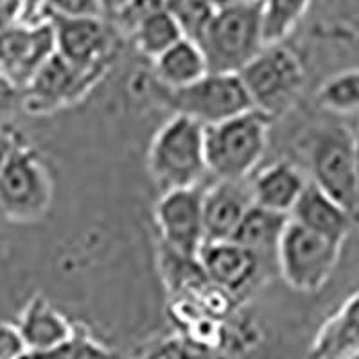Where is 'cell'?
<instances>
[{
    "label": "cell",
    "instance_id": "1",
    "mask_svg": "<svg viewBox=\"0 0 359 359\" xmlns=\"http://www.w3.org/2000/svg\"><path fill=\"white\" fill-rule=\"evenodd\" d=\"M198 45L207 57L208 72H241L266 47L262 0H241L217 8Z\"/></svg>",
    "mask_w": 359,
    "mask_h": 359
},
{
    "label": "cell",
    "instance_id": "2",
    "mask_svg": "<svg viewBox=\"0 0 359 359\" xmlns=\"http://www.w3.org/2000/svg\"><path fill=\"white\" fill-rule=\"evenodd\" d=\"M147 168L162 192L201 185L208 175L203 124L172 115L153 137Z\"/></svg>",
    "mask_w": 359,
    "mask_h": 359
},
{
    "label": "cell",
    "instance_id": "3",
    "mask_svg": "<svg viewBox=\"0 0 359 359\" xmlns=\"http://www.w3.org/2000/svg\"><path fill=\"white\" fill-rule=\"evenodd\" d=\"M271 118L250 108L239 115L205 126V156L216 180H245L255 171L268 146Z\"/></svg>",
    "mask_w": 359,
    "mask_h": 359
},
{
    "label": "cell",
    "instance_id": "4",
    "mask_svg": "<svg viewBox=\"0 0 359 359\" xmlns=\"http://www.w3.org/2000/svg\"><path fill=\"white\" fill-rule=\"evenodd\" d=\"M149 92L163 107L171 108L172 115H185L203 126L253 108L239 74L207 72L198 81L180 88H169L153 79Z\"/></svg>",
    "mask_w": 359,
    "mask_h": 359
},
{
    "label": "cell",
    "instance_id": "5",
    "mask_svg": "<svg viewBox=\"0 0 359 359\" xmlns=\"http://www.w3.org/2000/svg\"><path fill=\"white\" fill-rule=\"evenodd\" d=\"M252 107L271 121L291 110L304 86V69L293 50L266 45L239 72Z\"/></svg>",
    "mask_w": 359,
    "mask_h": 359
},
{
    "label": "cell",
    "instance_id": "6",
    "mask_svg": "<svg viewBox=\"0 0 359 359\" xmlns=\"http://www.w3.org/2000/svg\"><path fill=\"white\" fill-rule=\"evenodd\" d=\"M53 205V178L40 153L15 144L0 171V214L13 223H33Z\"/></svg>",
    "mask_w": 359,
    "mask_h": 359
},
{
    "label": "cell",
    "instance_id": "7",
    "mask_svg": "<svg viewBox=\"0 0 359 359\" xmlns=\"http://www.w3.org/2000/svg\"><path fill=\"white\" fill-rule=\"evenodd\" d=\"M313 184L334 198L352 216L358 212L354 133L345 124L329 123L313 130L307 144Z\"/></svg>",
    "mask_w": 359,
    "mask_h": 359
},
{
    "label": "cell",
    "instance_id": "8",
    "mask_svg": "<svg viewBox=\"0 0 359 359\" xmlns=\"http://www.w3.org/2000/svg\"><path fill=\"white\" fill-rule=\"evenodd\" d=\"M341 245L290 219L278 246V275L300 293L322 290L334 273Z\"/></svg>",
    "mask_w": 359,
    "mask_h": 359
},
{
    "label": "cell",
    "instance_id": "9",
    "mask_svg": "<svg viewBox=\"0 0 359 359\" xmlns=\"http://www.w3.org/2000/svg\"><path fill=\"white\" fill-rule=\"evenodd\" d=\"M203 189L201 185L165 191L155 207V221L165 248L198 259L205 243Z\"/></svg>",
    "mask_w": 359,
    "mask_h": 359
},
{
    "label": "cell",
    "instance_id": "10",
    "mask_svg": "<svg viewBox=\"0 0 359 359\" xmlns=\"http://www.w3.org/2000/svg\"><path fill=\"white\" fill-rule=\"evenodd\" d=\"M102 67H78L54 53L24 86L25 107L29 111H49L65 107L94 85Z\"/></svg>",
    "mask_w": 359,
    "mask_h": 359
},
{
    "label": "cell",
    "instance_id": "11",
    "mask_svg": "<svg viewBox=\"0 0 359 359\" xmlns=\"http://www.w3.org/2000/svg\"><path fill=\"white\" fill-rule=\"evenodd\" d=\"M56 53L50 22H22L0 33V72L25 86L33 74Z\"/></svg>",
    "mask_w": 359,
    "mask_h": 359
},
{
    "label": "cell",
    "instance_id": "12",
    "mask_svg": "<svg viewBox=\"0 0 359 359\" xmlns=\"http://www.w3.org/2000/svg\"><path fill=\"white\" fill-rule=\"evenodd\" d=\"M54 47L60 56L78 67L104 65L111 45L110 27L104 17H57L49 15Z\"/></svg>",
    "mask_w": 359,
    "mask_h": 359
},
{
    "label": "cell",
    "instance_id": "13",
    "mask_svg": "<svg viewBox=\"0 0 359 359\" xmlns=\"http://www.w3.org/2000/svg\"><path fill=\"white\" fill-rule=\"evenodd\" d=\"M198 261L208 280L230 294L243 293L262 277L257 257L232 239L205 241Z\"/></svg>",
    "mask_w": 359,
    "mask_h": 359
},
{
    "label": "cell",
    "instance_id": "14",
    "mask_svg": "<svg viewBox=\"0 0 359 359\" xmlns=\"http://www.w3.org/2000/svg\"><path fill=\"white\" fill-rule=\"evenodd\" d=\"M253 203L252 185L245 180H216L203 189L205 241L232 239Z\"/></svg>",
    "mask_w": 359,
    "mask_h": 359
},
{
    "label": "cell",
    "instance_id": "15",
    "mask_svg": "<svg viewBox=\"0 0 359 359\" xmlns=\"http://www.w3.org/2000/svg\"><path fill=\"white\" fill-rule=\"evenodd\" d=\"M287 223V214L252 205L232 236V241L245 246L257 257L262 277L278 273V246Z\"/></svg>",
    "mask_w": 359,
    "mask_h": 359
},
{
    "label": "cell",
    "instance_id": "16",
    "mask_svg": "<svg viewBox=\"0 0 359 359\" xmlns=\"http://www.w3.org/2000/svg\"><path fill=\"white\" fill-rule=\"evenodd\" d=\"M352 217L354 216L347 208L313 182H307L306 189L290 212L291 221L338 245H343L347 239Z\"/></svg>",
    "mask_w": 359,
    "mask_h": 359
},
{
    "label": "cell",
    "instance_id": "17",
    "mask_svg": "<svg viewBox=\"0 0 359 359\" xmlns=\"http://www.w3.org/2000/svg\"><path fill=\"white\" fill-rule=\"evenodd\" d=\"M359 358V291L320 327L309 359Z\"/></svg>",
    "mask_w": 359,
    "mask_h": 359
},
{
    "label": "cell",
    "instance_id": "18",
    "mask_svg": "<svg viewBox=\"0 0 359 359\" xmlns=\"http://www.w3.org/2000/svg\"><path fill=\"white\" fill-rule=\"evenodd\" d=\"M250 185L253 203L290 216L307 182L300 169L294 168L291 162L280 160L261 169L253 176Z\"/></svg>",
    "mask_w": 359,
    "mask_h": 359
},
{
    "label": "cell",
    "instance_id": "19",
    "mask_svg": "<svg viewBox=\"0 0 359 359\" xmlns=\"http://www.w3.org/2000/svg\"><path fill=\"white\" fill-rule=\"evenodd\" d=\"M29 352H45L56 347L74 332V327L60 311L54 309L43 297H34L25 306L18 322Z\"/></svg>",
    "mask_w": 359,
    "mask_h": 359
},
{
    "label": "cell",
    "instance_id": "20",
    "mask_svg": "<svg viewBox=\"0 0 359 359\" xmlns=\"http://www.w3.org/2000/svg\"><path fill=\"white\" fill-rule=\"evenodd\" d=\"M155 62V79L169 88L191 85L208 72V63L198 41L184 36L160 54Z\"/></svg>",
    "mask_w": 359,
    "mask_h": 359
},
{
    "label": "cell",
    "instance_id": "21",
    "mask_svg": "<svg viewBox=\"0 0 359 359\" xmlns=\"http://www.w3.org/2000/svg\"><path fill=\"white\" fill-rule=\"evenodd\" d=\"M130 34L133 38L137 50L142 56L151 57V60H156L171 45H175L176 41L185 36L171 11L153 13L135 25Z\"/></svg>",
    "mask_w": 359,
    "mask_h": 359
},
{
    "label": "cell",
    "instance_id": "22",
    "mask_svg": "<svg viewBox=\"0 0 359 359\" xmlns=\"http://www.w3.org/2000/svg\"><path fill=\"white\" fill-rule=\"evenodd\" d=\"M311 0H262V36L266 45L282 43L304 18Z\"/></svg>",
    "mask_w": 359,
    "mask_h": 359
},
{
    "label": "cell",
    "instance_id": "23",
    "mask_svg": "<svg viewBox=\"0 0 359 359\" xmlns=\"http://www.w3.org/2000/svg\"><path fill=\"white\" fill-rule=\"evenodd\" d=\"M316 102L338 114L359 111V69L339 72L322 83L316 92Z\"/></svg>",
    "mask_w": 359,
    "mask_h": 359
},
{
    "label": "cell",
    "instance_id": "24",
    "mask_svg": "<svg viewBox=\"0 0 359 359\" xmlns=\"http://www.w3.org/2000/svg\"><path fill=\"white\" fill-rule=\"evenodd\" d=\"M135 359H229L214 345L189 336H172L155 343Z\"/></svg>",
    "mask_w": 359,
    "mask_h": 359
},
{
    "label": "cell",
    "instance_id": "25",
    "mask_svg": "<svg viewBox=\"0 0 359 359\" xmlns=\"http://www.w3.org/2000/svg\"><path fill=\"white\" fill-rule=\"evenodd\" d=\"M25 359H115L108 348L99 345L86 332L74 329L70 338L45 352H29Z\"/></svg>",
    "mask_w": 359,
    "mask_h": 359
},
{
    "label": "cell",
    "instance_id": "26",
    "mask_svg": "<svg viewBox=\"0 0 359 359\" xmlns=\"http://www.w3.org/2000/svg\"><path fill=\"white\" fill-rule=\"evenodd\" d=\"M216 9L208 0H172L169 11L175 15L185 36L198 41Z\"/></svg>",
    "mask_w": 359,
    "mask_h": 359
},
{
    "label": "cell",
    "instance_id": "27",
    "mask_svg": "<svg viewBox=\"0 0 359 359\" xmlns=\"http://www.w3.org/2000/svg\"><path fill=\"white\" fill-rule=\"evenodd\" d=\"M171 2L172 0H130L124 8L111 15V18L117 22L118 27L124 29L126 33H131L135 25L153 13L169 11Z\"/></svg>",
    "mask_w": 359,
    "mask_h": 359
},
{
    "label": "cell",
    "instance_id": "28",
    "mask_svg": "<svg viewBox=\"0 0 359 359\" xmlns=\"http://www.w3.org/2000/svg\"><path fill=\"white\" fill-rule=\"evenodd\" d=\"M57 17H104L101 0H47L45 18Z\"/></svg>",
    "mask_w": 359,
    "mask_h": 359
},
{
    "label": "cell",
    "instance_id": "29",
    "mask_svg": "<svg viewBox=\"0 0 359 359\" xmlns=\"http://www.w3.org/2000/svg\"><path fill=\"white\" fill-rule=\"evenodd\" d=\"M29 347L18 325L0 323V359H25Z\"/></svg>",
    "mask_w": 359,
    "mask_h": 359
},
{
    "label": "cell",
    "instance_id": "30",
    "mask_svg": "<svg viewBox=\"0 0 359 359\" xmlns=\"http://www.w3.org/2000/svg\"><path fill=\"white\" fill-rule=\"evenodd\" d=\"M24 0H0V33L24 22Z\"/></svg>",
    "mask_w": 359,
    "mask_h": 359
},
{
    "label": "cell",
    "instance_id": "31",
    "mask_svg": "<svg viewBox=\"0 0 359 359\" xmlns=\"http://www.w3.org/2000/svg\"><path fill=\"white\" fill-rule=\"evenodd\" d=\"M45 4H47V0H24V22H31L33 24V22L45 20Z\"/></svg>",
    "mask_w": 359,
    "mask_h": 359
},
{
    "label": "cell",
    "instance_id": "32",
    "mask_svg": "<svg viewBox=\"0 0 359 359\" xmlns=\"http://www.w3.org/2000/svg\"><path fill=\"white\" fill-rule=\"evenodd\" d=\"M15 144L17 142H15V139H13L11 135L0 128V171H2V168H4L6 160H8L9 153L13 151Z\"/></svg>",
    "mask_w": 359,
    "mask_h": 359
},
{
    "label": "cell",
    "instance_id": "33",
    "mask_svg": "<svg viewBox=\"0 0 359 359\" xmlns=\"http://www.w3.org/2000/svg\"><path fill=\"white\" fill-rule=\"evenodd\" d=\"M102 2V8H104V15H115V13L118 11L121 8H124V6L130 2V0H101Z\"/></svg>",
    "mask_w": 359,
    "mask_h": 359
},
{
    "label": "cell",
    "instance_id": "34",
    "mask_svg": "<svg viewBox=\"0 0 359 359\" xmlns=\"http://www.w3.org/2000/svg\"><path fill=\"white\" fill-rule=\"evenodd\" d=\"M354 151H355V180H358V212L359 216V131L354 135Z\"/></svg>",
    "mask_w": 359,
    "mask_h": 359
},
{
    "label": "cell",
    "instance_id": "35",
    "mask_svg": "<svg viewBox=\"0 0 359 359\" xmlns=\"http://www.w3.org/2000/svg\"><path fill=\"white\" fill-rule=\"evenodd\" d=\"M214 8H223V6H229V4H236V2H241V0H208Z\"/></svg>",
    "mask_w": 359,
    "mask_h": 359
}]
</instances>
